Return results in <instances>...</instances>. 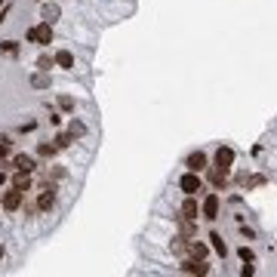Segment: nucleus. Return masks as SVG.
<instances>
[{
  "mask_svg": "<svg viewBox=\"0 0 277 277\" xmlns=\"http://www.w3.org/2000/svg\"><path fill=\"white\" fill-rule=\"evenodd\" d=\"M179 188H182L185 194H197V191L203 188V182H200L197 172H191V169H188V172H185V176L179 179Z\"/></svg>",
  "mask_w": 277,
  "mask_h": 277,
  "instance_id": "nucleus-1",
  "label": "nucleus"
},
{
  "mask_svg": "<svg viewBox=\"0 0 277 277\" xmlns=\"http://www.w3.org/2000/svg\"><path fill=\"white\" fill-rule=\"evenodd\" d=\"M22 200H25V191L13 188V191H6V194H3V200H0V203H3V210H6V213H16L19 206H22Z\"/></svg>",
  "mask_w": 277,
  "mask_h": 277,
  "instance_id": "nucleus-2",
  "label": "nucleus"
},
{
  "mask_svg": "<svg viewBox=\"0 0 277 277\" xmlns=\"http://www.w3.org/2000/svg\"><path fill=\"white\" fill-rule=\"evenodd\" d=\"M219 206H222V203H219V194H206L203 206H200L203 219H210V222H213V219H219Z\"/></svg>",
  "mask_w": 277,
  "mask_h": 277,
  "instance_id": "nucleus-3",
  "label": "nucleus"
},
{
  "mask_svg": "<svg viewBox=\"0 0 277 277\" xmlns=\"http://www.w3.org/2000/svg\"><path fill=\"white\" fill-rule=\"evenodd\" d=\"M182 271H185V274H210V265H206L203 259H194V256H191V259L182 262Z\"/></svg>",
  "mask_w": 277,
  "mask_h": 277,
  "instance_id": "nucleus-4",
  "label": "nucleus"
},
{
  "mask_svg": "<svg viewBox=\"0 0 277 277\" xmlns=\"http://www.w3.org/2000/svg\"><path fill=\"white\" fill-rule=\"evenodd\" d=\"M34 34H37V43H40V46L53 43V25H50V22H43V25H34Z\"/></svg>",
  "mask_w": 277,
  "mask_h": 277,
  "instance_id": "nucleus-5",
  "label": "nucleus"
},
{
  "mask_svg": "<svg viewBox=\"0 0 277 277\" xmlns=\"http://www.w3.org/2000/svg\"><path fill=\"white\" fill-rule=\"evenodd\" d=\"M231 164H234V151H231V148H219V151H216V166L228 169Z\"/></svg>",
  "mask_w": 277,
  "mask_h": 277,
  "instance_id": "nucleus-6",
  "label": "nucleus"
},
{
  "mask_svg": "<svg viewBox=\"0 0 277 277\" xmlns=\"http://www.w3.org/2000/svg\"><path fill=\"white\" fill-rule=\"evenodd\" d=\"M59 16H62V6H59V3H46V6L40 9V19H43V22H50V25H53V22L59 19Z\"/></svg>",
  "mask_w": 277,
  "mask_h": 277,
  "instance_id": "nucleus-7",
  "label": "nucleus"
},
{
  "mask_svg": "<svg viewBox=\"0 0 277 277\" xmlns=\"http://www.w3.org/2000/svg\"><path fill=\"white\" fill-rule=\"evenodd\" d=\"M53 203H55V194H53V188H50V185H46V191L40 194V197H37V210H53Z\"/></svg>",
  "mask_w": 277,
  "mask_h": 277,
  "instance_id": "nucleus-8",
  "label": "nucleus"
},
{
  "mask_svg": "<svg viewBox=\"0 0 277 277\" xmlns=\"http://www.w3.org/2000/svg\"><path fill=\"white\" fill-rule=\"evenodd\" d=\"M188 169H191V172L206 169V154H203V151H194V154L188 157Z\"/></svg>",
  "mask_w": 277,
  "mask_h": 277,
  "instance_id": "nucleus-9",
  "label": "nucleus"
},
{
  "mask_svg": "<svg viewBox=\"0 0 277 277\" xmlns=\"http://www.w3.org/2000/svg\"><path fill=\"white\" fill-rule=\"evenodd\" d=\"M182 216L185 219H197V200H194V194H188V200L182 203Z\"/></svg>",
  "mask_w": 277,
  "mask_h": 277,
  "instance_id": "nucleus-10",
  "label": "nucleus"
},
{
  "mask_svg": "<svg viewBox=\"0 0 277 277\" xmlns=\"http://www.w3.org/2000/svg\"><path fill=\"white\" fill-rule=\"evenodd\" d=\"M53 62L59 65V68H74V55L68 53V50H59V53H55V59H53Z\"/></svg>",
  "mask_w": 277,
  "mask_h": 277,
  "instance_id": "nucleus-11",
  "label": "nucleus"
},
{
  "mask_svg": "<svg viewBox=\"0 0 277 277\" xmlns=\"http://www.w3.org/2000/svg\"><path fill=\"white\" fill-rule=\"evenodd\" d=\"M13 188H19V191H28V188H31V172H22V169H19V176L13 179Z\"/></svg>",
  "mask_w": 277,
  "mask_h": 277,
  "instance_id": "nucleus-12",
  "label": "nucleus"
},
{
  "mask_svg": "<svg viewBox=\"0 0 277 277\" xmlns=\"http://www.w3.org/2000/svg\"><path fill=\"white\" fill-rule=\"evenodd\" d=\"M16 169H22V172H31V169H34V157H28V154H19V157H16Z\"/></svg>",
  "mask_w": 277,
  "mask_h": 277,
  "instance_id": "nucleus-13",
  "label": "nucleus"
},
{
  "mask_svg": "<svg viewBox=\"0 0 277 277\" xmlns=\"http://www.w3.org/2000/svg\"><path fill=\"white\" fill-rule=\"evenodd\" d=\"M225 176H228V169H222V166H216V169L210 172V179H213L216 188H222V185H225Z\"/></svg>",
  "mask_w": 277,
  "mask_h": 277,
  "instance_id": "nucleus-14",
  "label": "nucleus"
},
{
  "mask_svg": "<svg viewBox=\"0 0 277 277\" xmlns=\"http://www.w3.org/2000/svg\"><path fill=\"white\" fill-rule=\"evenodd\" d=\"M68 133H71L74 138H80V136H86V126L80 120H71V123H68Z\"/></svg>",
  "mask_w": 277,
  "mask_h": 277,
  "instance_id": "nucleus-15",
  "label": "nucleus"
},
{
  "mask_svg": "<svg viewBox=\"0 0 277 277\" xmlns=\"http://www.w3.org/2000/svg\"><path fill=\"white\" fill-rule=\"evenodd\" d=\"M188 252L194 259H206V244H188Z\"/></svg>",
  "mask_w": 277,
  "mask_h": 277,
  "instance_id": "nucleus-16",
  "label": "nucleus"
},
{
  "mask_svg": "<svg viewBox=\"0 0 277 277\" xmlns=\"http://www.w3.org/2000/svg\"><path fill=\"white\" fill-rule=\"evenodd\" d=\"M0 53H6V55H19V43H16V40H3V43H0Z\"/></svg>",
  "mask_w": 277,
  "mask_h": 277,
  "instance_id": "nucleus-17",
  "label": "nucleus"
},
{
  "mask_svg": "<svg viewBox=\"0 0 277 277\" xmlns=\"http://www.w3.org/2000/svg\"><path fill=\"white\" fill-rule=\"evenodd\" d=\"M179 228H182V237H191V234H194V219H185V216H182Z\"/></svg>",
  "mask_w": 277,
  "mask_h": 277,
  "instance_id": "nucleus-18",
  "label": "nucleus"
},
{
  "mask_svg": "<svg viewBox=\"0 0 277 277\" xmlns=\"http://www.w3.org/2000/svg\"><path fill=\"white\" fill-rule=\"evenodd\" d=\"M210 240H213V249L219 252V256H225V252H228V247H225V240L219 237V234H210Z\"/></svg>",
  "mask_w": 277,
  "mask_h": 277,
  "instance_id": "nucleus-19",
  "label": "nucleus"
},
{
  "mask_svg": "<svg viewBox=\"0 0 277 277\" xmlns=\"http://www.w3.org/2000/svg\"><path fill=\"white\" fill-rule=\"evenodd\" d=\"M31 83L37 86V89H46V86H50V77H46V74H34V77H31Z\"/></svg>",
  "mask_w": 277,
  "mask_h": 277,
  "instance_id": "nucleus-20",
  "label": "nucleus"
},
{
  "mask_svg": "<svg viewBox=\"0 0 277 277\" xmlns=\"http://www.w3.org/2000/svg\"><path fill=\"white\" fill-rule=\"evenodd\" d=\"M71 142H74V136H71V133H68V136H65V133H62V136H55V148H68Z\"/></svg>",
  "mask_w": 277,
  "mask_h": 277,
  "instance_id": "nucleus-21",
  "label": "nucleus"
},
{
  "mask_svg": "<svg viewBox=\"0 0 277 277\" xmlns=\"http://www.w3.org/2000/svg\"><path fill=\"white\" fill-rule=\"evenodd\" d=\"M237 256L244 259V262H256V252H252L249 247H240V249H237Z\"/></svg>",
  "mask_w": 277,
  "mask_h": 277,
  "instance_id": "nucleus-22",
  "label": "nucleus"
},
{
  "mask_svg": "<svg viewBox=\"0 0 277 277\" xmlns=\"http://www.w3.org/2000/svg\"><path fill=\"white\" fill-rule=\"evenodd\" d=\"M53 65H55V62L50 59V55H40V59H37V68H40V71H50Z\"/></svg>",
  "mask_w": 277,
  "mask_h": 277,
  "instance_id": "nucleus-23",
  "label": "nucleus"
},
{
  "mask_svg": "<svg viewBox=\"0 0 277 277\" xmlns=\"http://www.w3.org/2000/svg\"><path fill=\"white\" fill-rule=\"evenodd\" d=\"M37 151H40V157H53V154H55V145H46V142H43Z\"/></svg>",
  "mask_w": 277,
  "mask_h": 277,
  "instance_id": "nucleus-24",
  "label": "nucleus"
},
{
  "mask_svg": "<svg viewBox=\"0 0 277 277\" xmlns=\"http://www.w3.org/2000/svg\"><path fill=\"white\" fill-rule=\"evenodd\" d=\"M59 105H62L65 111H71V108H74V99H68V96H62V99H59Z\"/></svg>",
  "mask_w": 277,
  "mask_h": 277,
  "instance_id": "nucleus-25",
  "label": "nucleus"
},
{
  "mask_svg": "<svg viewBox=\"0 0 277 277\" xmlns=\"http://www.w3.org/2000/svg\"><path fill=\"white\" fill-rule=\"evenodd\" d=\"M9 154V142H6V138H3V145H0V160H3Z\"/></svg>",
  "mask_w": 277,
  "mask_h": 277,
  "instance_id": "nucleus-26",
  "label": "nucleus"
},
{
  "mask_svg": "<svg viewBox=\"0 0 277 277\" xmlns=\"http://www.w3.org/2000/svg\"><path fill=\"white\" fill-rule=\"evenodd\" d=\"M3 185H6V176H3V172H0V188H3Z\"/></svg>",
  "mask_w": 277,
  "mask_h": 277,
  "instance_id": "nucleus-27",
  "label": "nucleus"
},
{
  "mask_svg": "<svg viewBox=\"0 0 277 277\" xmlns=\"http://www.w3.org/2000/svg\"><path fill=\"white\" fill-rule=\"evenodd\" d=\"M0 259H3V247H0Z\"/></svg>",
  "mask_w": 277,
  "mask_h": 277,
  "instance_id": "nucleus-28",
  "label": "nucleus"
}]
</instances>
